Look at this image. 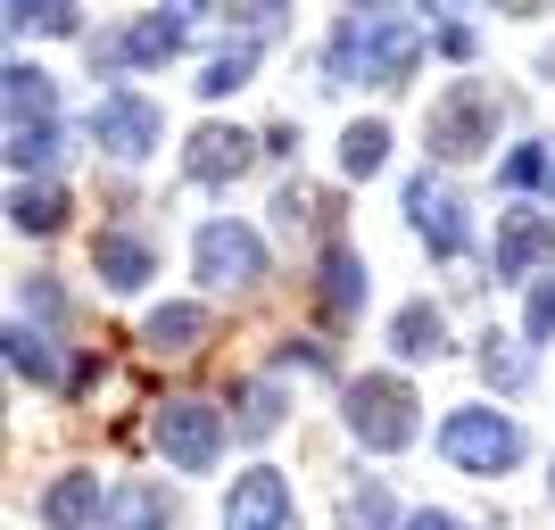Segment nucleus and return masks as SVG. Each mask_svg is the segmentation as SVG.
I'll list each match as a JSON object with an SVG mask.
<instances>
[{"mask_svg": "<svg viewBox=\"0 0 555 530\" xmlns=\"http://www.w3.org/2000/svg\"><path fill=\"white\" fill-rule=\"evenodd\" d=\"M75 17H83V9H67V0H17V9H9V34H75Z\"/></svg>", "mask_w": 555, "mask_h": 530, "instance_id": "nucleus-22", "label": "nucleus"}, {"mask_svg": "<svg viewBox=\"0 0 555 530\" xmlns=\"http://www.w3.org/2000/svg\"><path fill=\"white\" fill-rule=\"evenodd\" d=\"M9 373H17V382H59V357H50V340L42 332H34V323H9Z\"/></svg>", "mask_w": 555, "mask_h": 530, "instance_id": "nucleus-20", "label": "nucleus"}, {"mask_svg": "<svg viewBox=\"0 0 555 530\" xmlns=\"http://www.w3.org/2000/svg\"><path fill=\"white\" fill-rule=\"evenodd\" d=\"M440 456L464 464V473H506V464H522V431L506 415H489V406H456L440 423Z\"/></svg>", "mask_w": 555, "mask_h": 530, "instance_id": "nucleus-5", "label": "nucleus"}, {"mask_svg": "<svg viewBox=\"0 0 555 530\" xmlns=\"http://www.w3.org/2000/svg\"><path fill=\"white\" fill-rule=\"evenodd\" d=\"M431 158H481L489 141H498V92L489 83H448L431 100Z\"/></svg>", "mask_w": 555, "mask_h": 530, "instance_id": "nucleus-4", "label": "nucleus"}, {"mask_svg": "<svg viewBox=\"0 0 555 530\" xmlns=\"http://www.w3.org/2000/svg\"><path fill=\"white\" fill-rule=\"evenodd\" d=\"M382 158H390V133H382V125H348V141H340L348 174H382Z\"/></svg>", "mask_w": 555, "mask_h": 530, "instance_id": "nucleus-25", "label": "nucleus"}, {"mask_svg": "<svg viewBox=\"0 0 555 530\" xmlns=\"http://www.w3.org/2000/svg\"><path fill=\"white\" fill-rule=\"evenodd\" d=\"M440 50L448 59H473V25H440Z\"/></svg>", "mask_w": 555, "mask_h": 530, "instance_id": "nucleus-30", "label": "nucleus"}, {"mask_svg": "<svg viewBox=\"0 0 555 530\" xmlns=\"http://www.w3.org/2000/svg\"><path fill=\"white\" fill-rule=\"evenodd\" d=\"M390 340H398V357H415V365H423V357H440V348H448V323L415 299V307H398V315H390Z\"/></svg>", "mask_w": 555, "mask_h": 530, "instance_id": "nucleus-19", "label": "nucleus"}, {"mask_svg": "<svg viewBox=\"0 0 555 530\" xmlns=\"http://www.w3.org/2000/svg\"><path fill=\"white\" fill-rule=\"evenodd\" d=\"M348 530H390V489L365 481V489H348V506H340Z\"/></svg>", "mask_w": 555, "mask_h": 530, "instance_id": "nucleus-26", "label": "nucleus"}, {"mask_svg": "<svg viewBox=\"0 0 555 530\" xmlns=\"http://www.w3.org/2000/svg\"><path fill=\"white\" fill-rule=\"evenodd\" d=\"M0 108H9V166H50L59 158V92L42 67L0 75Z\"/></svg>", "mask_w": 555, "mask_h": 530, "instance_id": "nucleus-2", "label": "nucleus"}, {"mask_svg": "<svg viewBox=\"0 0 555 530\" xmlns=\"http://www.w3.org/2000/svg\"><path fill=\"white\" fill-rule=\"evenodd\" d=\"M282 423V398H274V382H249V390H241V415H232V431L241 439H266Z\"/></svg>", "mask_w": 555, "mask_h": 530, "instance_id": "nucleus-24", "label": "nucleus"}, {"mask_svg": "<svg viewBox=\"0 0 555 530\" xmlns=\"http://www.w3.org/2000/svg\"><path fill=\"white\" fill-rule=\"evenodd\" d=\"M539 174H547V158H539V150H514V158H506V191H531Z\"/></svg>", "mask_w": 555, "mask_h": 530, "instance_id": "nucleus-29", "label": "nucleus"}, {"mask_svg": "<svg viewBox=\"0 0 555 530\" xmlns=\"http://www.w3.org/2000/svg\"><path fill=\"white\" fill-rule=\"evenodd\" d=\"M92 141L108 150V158H150V150H158V108H150L141 92H108L92 108Z\"/></svg>", "mask_w": 555, "mask_h": 530, "instance_id": "nucleus-10", "label": "nucleus"}, {"mask_svg": "<svg viewBox=\"0 0 555 530\" xmlns=\"http://www.w3.org/2000/svg\"><path fill=\"white\" fill-rule=\"evenodd\" d=\"M249 67H257V42H232L224 59H208V75H199V92H208V100L241 92V83H249Z\"/></svg>", "mask_w": 555, "mask_h": 530, "instance_id": "nucleus-23", "label": "nucleus"}, {"mask_svg": "<svg viewBox=\"0 0 555 530\" xmlns=\"http://www.w3.org/2000/svg\"><path fill=\"white\" fill-rule=\"evenodd\" d=\"M249 158H257V141H249V133H232V125H199L183 166H191V183H232Z\"/></svg>", "mask_w": 555, "mask_h": 530, "instance_id": "nucleus-12", "label": "nucleus"}, {"mask_svg": "<svg viewBox=\"0 0 555 530\" xmlns=\"http://www.w3.org/2000/svg\"><path fill=\"white\" fill-rule=\"evenodd\" d=\"M406 530H464V522H456V514H431V506H423V514H406Z\"/></svg>", "mask_w": 555, "mask_h": 530, "instance_id": "nucleus-31", "label": "nucleus"}, {"mask_svg": "<svg viewBox=\"0 0 555 530\" xmlns=\"http://www.w3.org/2000/svg\"><path fill=\"white\" fill-rule=\"evenodd\" d=\"M150 439L166 448V464H183V473H208L216 448H224V415H216L208 398H166Z\"/></svg>", "mask_w": 555, "mask_h": 530, "instance_id": "nucleus-6", "label": "nucleus"}, {"mask_svg": "<svg viewBox=\"0 0 555 530\" xmlns=\"http://www.w3.org/2000/svg\"><path fill=\"white\" fill-rule=\"evenodd\" d=\"M348 431H357V448H373V456H398V448L415 439V390H406L398 373L348 382Z\"/></svg>", "mask_w": 555, "mask_h": 530, "instance_id": "nucleus-3", "label": "nucleus"}, {"mask_svg": "<svg viewBox=\"0 0 555 530\" xmlns=\"http://www.w3.org/2000/svg\"><path fill=\"white\" fill-rule=\"evenodd\" d=\"M324 307H332V315H357V307H365V266H357L348 241L324 249Z\"/></svg>", "mask_w": 555, "mask_h": 530, "instance_id": "nucleus-18", "label": "nucleus"}, {"mask_svg": "<svg viewBox=\"0 0 555 530\" xmlns=\"http://www.w3.org/2000/svg\"><path fill=\"white\" fill-rule=\"evenodd\" d=\"M547 249H555V224H547V216H531V208H514L506 224H498V282H522Z\"/></svg>", "mask_w": 555, "mask_h": 530, "instance_id": "nucleus-13", "label": "nucleus"}, {"mask_svg": "<svg viewBox=\"0 0 555 530\" xmlns=\"http://www.w3.org/2000/svg\"><path fill=\"white\" fill-rule=\"evenodd\" d=\"M191 266H199V282H216V290H241V282H266V241H257L249 224L216 216V224H199V241H191Z\"/></svg>", "mask_w": 555, "mask_h": 530, "instance_id": "nucleus-7", "label": "nucleus"}, {"mask_svg": "<svg viewBox=\"0 0 555 530\" xmlns=\"http://www.w3.org/2000/svg\"><path fill=\"white\" fill-rule=\"evenodd\" d=\"M166 514H175V506H166V489H158V481H116V489H108V514H100V530H158Z\"/></svg>", "mask_w": 555, "mask_h": 530, "instance_id": "nucleus-15", "label": "nucleus"}, {"mask_svg": "<svg viewBox=\"0 0 555 530\" xmlns=\"http://www.w3.org/2000/svg\"><path fill=\"white\" fill-rule=\"evenodd\" d=\"M406 216H415V232L431 241V257H464V241H473V232H464V199H456L448 183L415 174V183H406Z\"/></svg>", "mask_w": 555, "mask_h": 530, "instance_id": "nucleus-11", "label": "nucleus"}, {"mask_svg": "<svg viewBox=\"0 0 555 530\" xmlns=\"http://www.w3.org/2000/svg\"><path fill=\"white\" fill-rule=\"evenodd\" d=\"M423 59V25L406 9H348L332 34V75L340 83H406Z\"/></svg>", "mask_w": 555, "mask_h": 530, "instance_id": "nucleus-1", "label": "nucleus"}, {"mask_svg": "<svg viewBox=\"0 0 555 530\" xmlns=\"http://www.w3.org/2000/svg\"><path fill=\"white\" fill-rule=\"evenodd\" d=\"M9 224H17V232H59V224H67V199H59V191H34V183H17V199H9Z\"/></svg>", "mask_w": 555, "mask_h": 530, "instance_id": "nucleus-21", "label": "nucleus"}, {"mask_svg": "<svg viewBox=\"0 0 555 530\" xmlns=\"http://www.w3.org/2000/svg\"><path fill=\"white\" fill-rule=\"evenodd\" d=\"M481 373L498 382V390H522V382H531V357H514L506 340H489V348H481Z\"/></svg>", "mask_w": 555, "mask_h": 530, "instance_id": "nucleus-27", "label": "nucleus"}, {"mask_svg": "<svg viewBox=\"0 0 555 530\" xmlns=\"http://www.w3.org/2000/svg\"><path fill=\"white\" fill-rule=\"evenodd\" d=\"M92 266H100L108 290H141V282H150V241H133V232H100Z\"/></svg>", "mask_w": 555, "mask_h": 530, "instance_id": "nucleus-16", "label": "nucleus"}, {"mask_svg": "<svg viewBox=\"0 0 555 530\" xmlns=\"http://www.w3.org/2000/svg\"><path fill=\"white\" fill-rule=\"evenodd\" d=\"M92 514H108V489H100L92 473H67V481L42 489V522L50 530H75V522H92Z\"/></svg>", "mask_w": 555, "mask_h": 530, "instance_id": "nucleus-14", "label": "nucleus"}, {"mask_svg": "<svg viewBox=\"0 0 555 530\" xmlns=\"http://www.w3.org/2000/svg\"><path fill=\"white\" fill-rule=\"evenodd\" d=\"M141 340L158 348V357H191V348L208 340V315L199 307H158V315L141 323Z\"/></svg>", "mask_w": 555, "mask_h": 530, "instance_id": "nucleus-17", "label": "nucleus"}, {"mask_svg": "<svg viewBox=\"0 0 555 530\" xmlns=\"http://www.w3.org/2000/svg\"><path fill=\"white\" fill-rule=\"evenodd\" d=\"M183 17H199V9H150L133 34L92 42V67H158V59H175L183 50Z\"/></svg>", "mask_w": 555, "mask_h": 530, "instance_id": "nucleus-8", "label": "nucleus"}, {"mask_svg": "<svg viewBox=\"0 0 555 530\" xmlns=\"http://www.w3.org/2000/svg\"><path fill=\"white\" fill-rule=\"evenodd\" d=\"M291 481H282L274 464H257V473H241V481L224 489V530H291Z\"/></svg>", "mask_w": 555, "mask_h": 530, "instance_id": "nucleus-9", "label": "nucleus"}, {"mask_svg": "<svg viewBox=\"0 0 555 530\" xmlns=\"http://www.w3.org/2000/svg\"><path fill=\"white\" fill-rule=\"evenodd\" d=\"M522 332H531V340H547V332H555V282H539V290H531V307H522Z\"/></svg>", "mask_w": 555, "mask_h": 530, "instance_id": "nucleus-28", "label": "nucleus"}]
</instances>
